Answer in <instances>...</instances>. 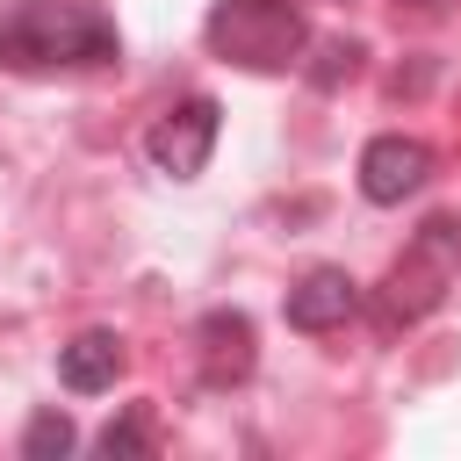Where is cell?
Listing matches in <instances>:
<instances>
[{"label": "cell", "instance_id": "cell-3", "mask_svg": "<svg viewBox=\"0 0 461 461\" xmlns=\"http://www.w3.org/2000/svg\"><path fill=\"white\" fill-rule=\"evenodd\" d=\"M202 36H209L216 58H230L245 72H288L303 58V43H310L295 0H216Z\"/></svg>", "mask_w": 461, "mask_h": 461}, {"label": "cell", "instance_id": "cell-12", "mask_svg": "<svg viewBox=\"0 0 461 461\" xmlns=\"http://www.w3.org/2000/svg\"><path fill=\"white\" fill-rule=\"evenodd\" d=\"M418 7H425V0H418Z\"/></svg>", "mask_w": 461, "mask_h": 461}, {"label": "cell", "instance_id": "cell-1", "mask_svg": "<svg viewBox=\"0 0 461 461\" xmlns=\"http://www.w3.org/2000/svg\"><path fill=\"white\" fill-rule=\"evenodd\" d=\"M115 58L122 36L101 14V0H14L0 14V72H72Z\"/></svg>", "mask_w": 461, "mask_h": 461}, {"label": "cell", "instance_id": "cell-9", "mask_svg": "<svg viewBox=\"0 0 461 461\" xmlns=\"http://www.w3.org/2000/svg\"><path fill=\"white\" fill-rule=\"evenodd\" d=\"M72 447H79V432H72L65 411H36L29 432H22V461H58V454H72Z\"/></svg>", "mask_w": 461, "mask_h": 461}, {"label": "cell", "instance_id": "cell-2", "mask_svg": "<svg viewBox=\"0 0 461 461\" xmlns=\"http://www.w3.org/2000/svg\"><path fill=\"white\" fill-rule=\"evenodd\" d=\"M461 281V216H432L418 238H411V252L382 274V288H375V324L382 331H396V324H418L425 310H439V295Z\"/></svg>", "mask_w": 461, "mask_h": 461}, {"label": "cell", "instance_id": "cell-11", "mask_svg": "<svg viewBox=\"0 0 461 461\" xmlns=\"http://www.w3.org/2000/svg\"><path fill=\"white\" fill-rule=\"evenodd\" d=\"M353 58H360L353 43H331V50H324V65H317L310 79H317V86H339V72H353Z\"/></svg>", "mask_w": 461, "mask_h": 461}, {"label": "cell", "instance_id": "cell-6", "mask_svg": "<svg viewBox=\"0 0 461 461\" xmlns=\"http://www.w3.org/2000/svg\"><path fill=\"white\" fill-rule=\"evenodd\" d=\"M360 310V281L346 267H310L295 288H288V324L295 331H331Z\"/></svg>", "mask_w": 461, "mask_h": 461}, {"label": "cell", "instance_id": "cell-4", "mask_svg": "<svg viewBox=\"0 0 461 461\" xmlns=\"http://www.w3.org/2000/svg\"><path fill=\"white\" fill-rule=\"evenodd\" d=\"M216 130H223V108H216L209 94H194V101H180V108H166V115L151 122L144 151H151V166H158V173L194 180V173L209 166V151H216Z\"/></svg>", "mask_w": 461, "mask_h": 461}, {"label": "cell", "instance_id": "cell-8", "mask_svg": "<svg viewBox=\"0 0 461 461\" xmlns=\"http://www.w3.org/2000/svg\"><path fill=\"white\" fill-rule=\"evenodd\" d=\"M115 375H122V339H115V331H79L72 346H58V382H65L72 396L108 389Z\"/></svg>", "mask_w": 461, "mask_h": 461}, {"label": "cell", "instance_id": "cell-10", "mask_svg": "<svg viewBox=\"0 0 461 461\" xmlns=\"http://www.w3.org/2000/svg\"><path fill=\"white\" fill-rule=\"evenodd\" d=\"M101 454H108V461H137V454H151V411L130 403L122 418H108V425H101Z\"/></svg>", "mask_w": 461, "mask_h": 461}, {"label": "cell", "instance_id": "cell-7", "mask_svg": "<svg viewBox=\"0 0 461 461\" xmlns=\"http://www.w3.org/2000/svg\"><path fill=\"white\" fill-rule=\"evenodd\" d=\"M194 346H202V382L209 389H230L252 375V317L245 310H209L194 324Z\"/></svg>", "mask_w": 461, "mask_h": 461}, {"label": "cell", "instance_id": "cell-5", "mask_svg": "<svg viewBox=\"0 0 461 461\" xmlns=\"http://www.w3.org/2000/svg\"><path fill=\"white\" fill-rule=\"evenodd\" d=\"M432 180V151L418 144V137H403V130H389V137H375L367 151H360V194L375 202V209H396L403 194H418Z\"/></svg>", "mask_w": 461, "mask_h": 461}]
</instances>
